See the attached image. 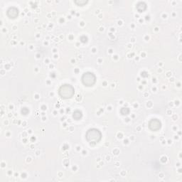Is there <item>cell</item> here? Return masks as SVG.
<instances>
[{
  "instance_id": "cell-1",
  "label": "cell",
  "mask_w": 182,
  "mask_h": 182,
  "mask_svg": "<svg viewBox=\"0 0 182 182\" xmlns=\"http://www.w3.org/2000/svg\"><path fill=\"white\" fill-rule=\"evenodd\" d=\"M85 137H86L88 142L92 143V144L93 143V144H96V143L99 142L101 139H102V133H101L99 129L91 128L87 131Z\"/></svg>"
},
{
  "instance_id": "cell-2",
  "label": "cell",
  "mask_w": 182,
  "mask_h": 182,
  "mask_svg": "<svg viewBox=\"0 0 182 182\" xmlns=\"http://www.w3.org/2000/svg\"><path fill=\"white\" fill-rule=\"evenodd\" d=\"M75 89L70 84L62 85L58 89V94L63 99H69L74 95Z\"/></svg>"
},
{
  "instance_id": "cell-3",
  "label": "cell",
  "mask_w": 182,
  "mask_h": 182,
  "mask_svg": "<svg viewBox=\"0 0 182 182\" xmlns=\"http://www.w3.org/2000/svg\"><path fill=\"white\" fill-rule=\"evenodd\" d=\"M81 81L85 86H93L96 82V76L91 72H86L83 73L81 77Z\"/></svg>"
},
{
  "instance_id": "cell-4",
  "label": "cell",
  "mask_w": 182,
  "mask_h": 182,
  "mask_svg": "<svg viewBox=\"0 0 182 182\" xmlns=\"http://www.w3.org/2000/svg\"><path fill=\"white\" fill-rule=\"evenodd\" d=\"M148 126H149V128L151 130L156 132L161 129V127H162V123L158 119H152L149 122Z\"/></svg>"
},
{
  "instance_id": "cell-5",
  "label": "cell",
  "mask_w": 182,
  "mask_h": 182,
  "mask_svg": "<svg viewBox=\"0 0 182 182\" xmlns=\"http://www.w3.org/2000/svg\"><path fill=\"white\" fill-rule=\"evenodd\" d=\"M7 14L10 19H14V18H17L18 17V15H19V9L14 7H10V8H9V9L7 10Z\"/></svg>"
},
{
  "instance_id": "cell-6",
  "label": "cell",
  "mask_w": 182,
  "mask_h": 182,
  "mask_svg": "<svg viewBox=\"0 0 182 182\" xmlns=\"http://www.w3.org/2000/svg\"><path fill=\"white\" fill-rule=\"evenodd\" d=\"M147 9V4L143 2H140L137 4V9L138 10L139 12H144Z\"/></svg>"
},
{
  "instance_id": "cell-7",
  "label": "cell",
  "mask_w": 182,
  "mask_h": 182,
  "mask_svg": "<svg viewBox=\"0 0 182 182\" xmlns=\"http://www.w3.org/2000/svg\"><path fill=\"white\" fill-rule=\"evenodd\" d=\"M83 114L82 112L80 110H75L73 113V118L75 120H79L82 118Z\"/></svg>"
},
{
  "instance_id": "cell-8",
  "label": "cell",
  "mask_w": 182,
  "mask_h": 182,
  "mask_svg": "<svg viewBox=\"0 0 182 182\" xmlns=\"http://www.w3.org/2000/svg\"><path fill=\"white\" fill-rule=\"evenodd\" d=\"M88 2V1H85V0H80V1H75V3L77 4L78 5H80V6H83V5L85 4Z\"/></svg>"
}]
</instances>
